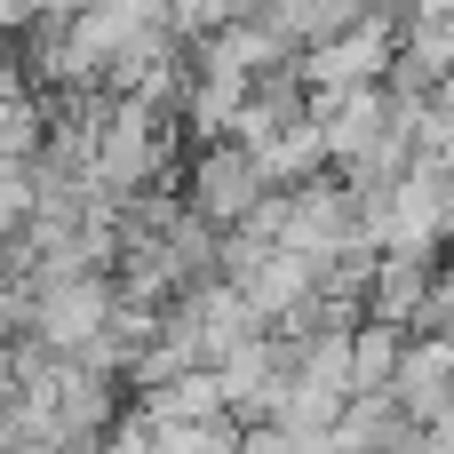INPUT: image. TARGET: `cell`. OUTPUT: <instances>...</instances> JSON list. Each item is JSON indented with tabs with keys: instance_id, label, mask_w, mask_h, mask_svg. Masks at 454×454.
<instances>
[{
	"instance_id": "cell-1",
	"label": "cell",
	"mask_w": 454,
	"mask_h": 454,
	"mask_svg": "<svg viewBox=\"0 0 454 454\" xmlns=\"http://www.w3.org/2000/svg\"><path fill=\"white\" fill-rule=\"evenodd\" d=\"M176 152H184V120L152 96H104L96 112V144H88V184L128 200L144 184H176Z\"/></svg>"
},
{
	"instance_id": "cell-2",
	"label": "cell",
	"mask_w": 454,
	"mask_h": 454,
	"mask_svg": "<svg viewBox=\"0 0 454 454\" xmlns=\"http://www.w3.org/2000/svg\"><path fill=\"white\" fill-rule=\"evenodd\" d=\"M391 48H399V16H391V8H367V16H351L343 32L295 48L287 64H295V80L311 88V104H327V96H351V88L383 80V72H391Z\"/></svg>"
},
{
	"instance_id": "cell-3",
	"label": "cell",
	"mask_w": 454,
	"mask_h": 454,
	"mask_svg": "<svg viewBox=\"0 0 454 454\" xmlns=\"http://www.w3.org/2000/svg\"><path fill=\"white\" fill-rule=\"evenodd\" d=\"M279 247H295L303 263H327V255L359 247V192L335 168H311L303 184H279Z\"/></svg>"
},
{
	"instance_id": "cell-4",
	"label": "cell",
	"mask_w": 454,
	"mask_h": 454,
	"mask_svg": "<svg viewBox=\"0 0 454 454\" xmlns=\"http://www.w3.org/2000/svg\"><path fill=\"white\" fill-rule=\"evenodd\" d=\"M263 192H271V176H263V152H255V144H239V136H200L184 207H200V215L223 231V223H239Z\"/></svg>"
},
{
	"instance_id": "cell-5",
	"label": "cell",
	"mask_w": 454,
	"mask_h": 454,
	"mask_svg": "<svg viewBox=\"0 0 454 454\" xmlns=\"http://www.w3.org/2000/svg\"><path fill=\"white\" fill-rule=\"evenodd\" d=\"M391 407L407 423H431L439 407H454V335H431V327H407L399 343V367H391Z\"/></svg>"
},
{
	"instance_id": "cell-6",
	"label": "cell",
	"mask_w": 454,
	"mask_h": 454,
	"mask_svg": "<svg viewBox=\"0 0 454 454\" xmlns=\"http://www.w3.org/2000/svg\"><path fill=\"white\" fill-rule=\"evenodd\" d=\"M311 120H319V136H327V168H343V160H359V152H367V144L399 120V88L367 80V88H351V96L311 104Z\"/></svg>"
},
{
	"instance_id": "cell-7",
	"label": "cell",
	"mask_w": 454,
	"mask_h": 454,
	"mask_svg": "<svg viewBox=\"0 0 454 454\" xmlns=\"http://www.w3.org/2000/svg\"><path fill=\"white\" fill-rule=\"evenodd\" d=\"M431 271H439V247H375V271H367V311H375V319H391V327H415Z\"/></svg>"
},
{
	"instance_id": "cell-8",
	"label": "cell",
	"mask_w": 454,
	"mask_h": 454,
	"mask_svg": "<svg viewBox=\"0 0 454 454\" xmlns=\"http://www.w3.org/2000/svg\"><path fill=\"white\" fill-rule=\"evenodd\" d=\"M399 343H407V327H391V319H359L351 327V391H383L391 383V367H399Z\"/></svg>"
},
{
	"instance_id": "cell-9",
	"label": "cell",
	"mask_w": 454,
	"mask_h": 454,
	"mask_svg": "<svg viewBox=\"0 0 454 454\" xmlns=\"http://www.w3.org/2000/svg\"><path fill=\"white\" fill-rule=\"evenodd\" d=\"M239 447V423L231 415H207V423H152V454H231Z\"/></svg>"
},
{
	"instance_id": "cell-10",
	"label": "cell",
	"mask_w": 454,
	"mask_h": 454,
	"mask_svg": "<svg viewBox=\"0 0 454 454\" xmlns=\"http://www.w3.org/2000/svg\"><path fill=\"white\" fill-rule=\"evenodd\" d=\"M160 24H168V32H184V40H200V32L215 24V0H168V8H160Z\"/></svg>"
},
{
	"instance_id": "cell-11",
	"label": "cell",
	"mask_w": 454,
	"mask_h": 454,
	"mask_svg": "<svg viewBox=\"0 0 454 454\" xmlns=\"http://www.w3.org/2000/svg\"><path fill=\"white\" fill-rule=\"evenodd\" d=\"M120 8H128V16H160L168 0H120Z\"/></svg>"
},
{
	"instance_id": "cell-12",
	"label": "cell",
	"mask_w": 454,
	"mask_h": 454,
	"mask_svg": "<svg viewBox=\"0 0 454 454\" xmlns=\"http://www.w3.org/2000/svg\"><path fill=\"white\" fill-rule=\"evenodd\" d=\"M0 343H8V327H0Z\"/></svg>"
}]
</instances>
